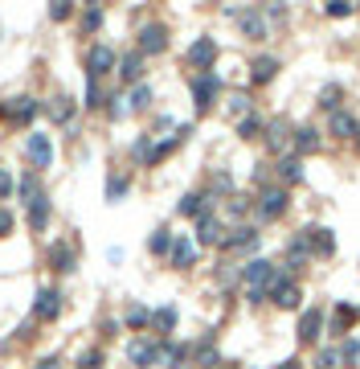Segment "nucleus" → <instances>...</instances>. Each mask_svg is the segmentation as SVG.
I'll return each instance as SVG.
<instances>
[{"label":"nucleus","instance_id":"f257e3e1","mask_svg":"<svg viewBox=\"0 0 360 369\" xmlns=\"http://www.w3.org/2000/svg\"><path fill=\"white\" fill-rule=\"evenodd\" d=\"M242 279H246L250 304H262V300L270 295V287H274V279H278V267L267 263V259H254V263H246V267H242Z\"/></svg>","mask_w":360,"mask_h":369},{"label":"nucleus","instance_id":"f03ea898","mask_svg":"<svg viewBox=\"0 0 360 369\" xmlns=\"http://www.w3.org/2000/svg\"><path fill=\"white\" fill-rule=\"evenodd\" d=\"M254 214H258L262 222H274V218H282V214H287V189H278V184H267V189L258 193V205H254Z\"/></svg>","mask_w":360,"mask_h":369},{"label":"nucleus","instance_id":"7ed1b4c3","mask_svg":"<svg viewBox=\"0 0 360 369\" xmlns=\"http://www.w3.org/2000/svg\"><path fill=\"white\" fill-rule=\"evenodd\" d=\"M225 12L237 21V29H242L250 42L267 37V12H258V8H225Z\"/></svg>","mask_w":360,"mask_h":369},{"label":"nucleus","instance_id":"20e7f679","mask_svg":"<svg viewBox=\"0 0 360 369\" xmlns=\"http://www.w3.org/2000/svg\"><path fill=\"white\" fill-rule=\"evenodd\" d=\"M217 91H222V78H217L213 70L197 74V78H192V103H197V111H209L213 98H217Z\"/></svg>","mask_w":360,"mask_h":369},{"label":"nucleus","instance_id":"39448f33","mask_svg":"<svg viewBox=\"0 0 360 369\" xmlns=\"http://www.w3.org/2000/svg\"><path fill=\"white\" fill-rule=\"evenodd\" d=\"M127 361L135 369H152L160 361V341H143V336H135L132 345H127Z\"/></svg>","mask_w":360,"mask_h":369},{"label":"nucleus","instance_id":"423d86ee","mask_svg":"<svg viewBox=\"0 0 360 369\" xmlns=\"http://www.w3.org/2000/svg\"><path fill=\"white\" fill-rule=\"evenodd\" d=\"M25 156H29L33 169H49V160H53V144H49V136L29 132V139H25Z\"/></svg>","mask_w":360,"mask_h":369},{"label":"nucleus","instance_id":"0eeeda50","mask_svg":"<svg viewBox=\"0 0 360 369\" xmlns=\"http://www.w3.org/2000/svg\"><path fill=\"white\" fill-rule=\"evenodd\" d=\"M119 62H115V49L107 46H90L87 53V78H102V74H111Z\"/></svg>","mask_w":360,"mask_h":369},{"label":"nucleus","instance_id":"6e6552de","mask_svg":"<svg viewBox=\"0 0 360 369\" xmlns=\"http://www.w3.org/2000/svg\"><path fill=\"white\" fill-rule=\"evenodd\" d=\"M213 62H217V42H213V37H201V42L188 46V66H197L201 74L213 70Z\"/></svg>","mask_w":360,"mask_h":369},{"label":"nucleus","instance_id":"1a4fd4ad","mask_svg":"<svg viewBox=\"0 0 360 369\" xmlns=\"http://www.w3.org/2000/svg\"><path fill=\"white\" fill-rule=\"evenodd\" d=\"M270 300L278 304V308H299V300H303V291H299V283L295 279H274V287H270Z\"/></svg>","mask_w":360,"mask_h":369},{"label":"nucleus","instance_id":"9d476101","mask_svg":"<svg viewBox=\"0 0 360 369\" xmlns=\"http://www.w3.org/2000/svg\"><path fill=\"white\" fill-rule=\"evenodd\" d=\"M164 49H168V29L164 25L152 21V25L139 29V53H164Z\"/></svg>","mask_w":360,"mask_h":369},{"label":"nucleus","instance_id":"9b49d317","mask_svg":"<svg viewBox=\"0 0 360 369\" xmlns=\"http://www.w3.org/2000/svg\"><path fill=\"white\" fill-rule=\"evenodd\" d=\"M262 132H267V144L274 148V152H287V148H291V139H295V128H291L287 119H270Z\"/></svg>","mask_w":360,"mask_h":369},{"label":"nucleus","instance_id":"f8f14e48","mask_svg":"<svg viewBox=\"0 0 360 369\" xmlns=\"http://www.w3.org/2000/svg\"><path fill=\"white\" fill-rule=\"evenodd\" d=\"M57 312H62V291H53V287H45V291H37L33 316H37V320H57Z\"/></svg>","mask_w":360,"mask_h":369},{"label":"nucleus","instance_id":"ddd939ff","mask_svg":"<svg viewBox=\"0 0 360 369\" xmlns=\"http://www.w3.org/2000/svg\"><path fill=\"white\" fill-rule=\"evenodd\" d=\"M225 250H250V246H258V230L254 226H237V230H229L222 238Z\"/></svg>","mask_w":360,"mask_h":369},{"label":"nucleus","instance_id":"4468645a","mask_svg":"<svg viewBox=\"0 0 360 369\" xmlns=\"http://www.w3.org/2000/svg\"><path fill=\"white\" fill-rule=\"evenodd\" d=\"M197 242H201V246H217V242H222V222H217L213 214H201V218H197Z\"/></svg>","mask_w":360,"mask_h":369},{"label":"nucleus","instance_id":"2eb2a0df","mask_svg":"<svg viewBox=\"0 0 360 369\" xmlns=\"http://www.w3.org/2000/svg\"><path fill=\"white\" fill-rule=\"evenodd\" d=\"M168 259H172V267H192V259H197V242L192 238H172V250H168Z\"/></svg>","mask_w":360,"mask_h":369},{"label":"nucleus","instance_id":"dca6fc26","mask_svg":"<svg viewBox=\"0 0 360 369\" xmlns=\"http://www.w3.org/2000/svg\"><path fill=\"white\" fill-rule=\"evenodd\" d=\"M209 201H213L209 193H184V197H180V214H184V218H201V214H213V209H209Z\"/></svg>","mask_w":360,"mask_h":369},{"label":"nucleus","instance_id":"f3484780","mask_svg":"<svg viewBox=\"0 0 360 369\" xmlns=\"http://www.w3.org/2000/svg\"><path fill=\"white\" fill-rule=\"evenodd\" d=\"M49 263H53V271H62V275H66V271H74V246H70L66 238H62V242H53V246H49Z\"/></svg>","mask_w":360,"mask_h":369},{"label":"nucleus","instance_id":"a211bd4d","mask_svg":"<svg viewBox=\"0 0 360 369\" xmlns=\"http://www.w3.org/2000/svg\"><path fill=\"white\" fill-rule=\"evenodd\" d=\"M303 238L312 242V255H332L336 250V238H332V230H323V226H307Z\"/></svg>","mask_w":360,"mask_h":369},{"label":"nucleus","instance_id":"6ab92c4d","mask_svg":"<svg viewBox=\"0 0 360 369\" xmlns=\"http://www.w3.org/2000/svg\"><path fill=\"white\" fill-rule=\"evenodd\" d=\"M327 132H332L336 139L357 136V119H352L348 111H332V115H327Z\"/></svg>","mask_w":360,"mask_h":369},{"label":"nucleus","instance_id":"aec40b11","mask_svg":"<svg viewBox=\"0 0 360 369\" xmlns=\"http://www.w3.org/2000/svg\"><path fill=\"white\" fill-rule=\"evenodd\" d=\"M319 328H323V312H319V308H307L303 320H299V341H307V345L319 341Z\"/></svg>","mask_w":360,"mask_h":369},{"label":"nucleus","instance_id":"412c9836","mask_svg":"<svg viewBox=\"0 0 360 369\" xmlns=\"http://www.w3.org/2000/svg\"><path fill=\"white\" fill-rule=\"evenodd\" d=\"M295 156H307V152H319V132L315 128H295V139H291Z\"/></svg>","mask_w":360,"mask_h":369},{"label":"nucleus","instance_id":"4be33fe9","mask_svg":"<svg viewBox=\"0 0 360 369\" xmlns=\"http://www.w3.org/2000/svg\"><path fill=\"white\" fill-rule=\"evenodd\" d=\"M119 78L132 83V87H139V78H143V53H127V58L119 62Z\"/></svg>","mask_w":360,"mask_h":369},{"label":"nucleus","instance_id":"5701e85b","mask_svg":"<svg viewBox=\"0 0 360 369\" xmlns=\"http://www.w3.org/2000/svg\"><path fill=\"white\" fill-rule=\"evenodd\" d=\"M274 74H278V58H254V66H250V78H254V83H270V78H274Z\"/></svg>","mask_w":360,"mask_h":369},{"label":"nucleus","instance_id":"b1692460","mask_svg":"<svg viewBox=\"0 0 360 369\" xmlns=\"http://www.w3.org/2000/svg\"><path fill=\"white\" fill-rule=\"evenodd\" d=\"M184 361H188V349L184 345H160V366L184 369Z\"/></svg>","mask_w":360,"mask_h":369},{"label":"nucleus","instance_id":"393cba45","mask_svg":"<svg viewBox=\"0 0 360 369\" xmlns=\"http://www.w3.org/2000/svg\"><path fill=\"white\" fill-rule=\"evenodd\" d=\"M197 366H201V369H217V366H222V357H217V345H213V336H205V341L197 345Z\"/></svg>","mask_w":360,"mask_h":369},{"label":"nucleus","instance_id":"a878e982","mask_svg":"<svg viewBox=\"0 0 360 369\" xmlns=\"http://www.w3.org/2000/svg\"><path fill=\"white\" fill-rule=\"evenodd\" d=\"M17 193H21V201H25V205H33V201H37V197H45L42 181H37V177H33V173H25V177H21V184H17Z\"/></svg>","mask_w":360,"mask_h":369},{"label":"nucleus","instance_id":"bb28decb","mask_svg":"<svg viewBox=\"0 0 360 369\" xmlns=\"http://www.w3.org/2000/svg\"><path fill=\"white\" fill-rule=\"evenodd\" d=\"M278 177L287 184L303 181V160H299V156H282V160H278Z\"/></svg>","mask_w":360,"mask_h":369},{"label":"nucleus","instance_id":"cd10ccee","mask_svg":"<svg viewBox=\"0 0 360 369\" xmlns=\"http://www.w3.org/2000/svg\"><path fill=\"white\" fill-rule=\"evenodd\" d=\"M172 238H177V234L168 230V226H160V230H152V238H147V250H152V255H168V250H172Z\"/></svg>","mask_w":360,"mask_h":369},{"label":"nucleus","instance_id":"c85d7f7f","mask_svg":"<svg viewBox=\"0 0 360 369\" xmlns=\"http://www.w3.org/2000/svg\"><path fill=\"white\" fill-rule=\"evenodd\" d=\"M4 115H8V119H33V115H37V103H33V98H12V103L4 107Z\"/></svg>","mask_w":360,"mask_h":369},{"label":"nucleus","instance_id":"c756f323","mask_svg":"<svg viewBox=\"0 0 360 369\" xmlns=\"http://www.w3.org/2000/svg\"><path fill=\"white\" fill-rule=\"evenodd\" d=\"M45 111H49V119H53V123H70V115H74V107H70V98H66V94L49 98V107H45Z\"/></svg>","mask_w":360,"mask_h":369},{"label":"nucleus","instance_id":"7c9ffc66","mask_svg":"<svg viewBox=\"0 0 360 369\" xmlns=\"http://www.w3.org/2000/svg\"><path fill=\"white\" fill-rule=\"evenodd\" d=\"M152 328H156L160 336H168V332L177 328V308L168 304V308H160V312H152Z\"/></svg>","mask_w":360,"mask_h":369},{"label":"nucleus","instance_id":"2f4dec72","mask_svg":"<svg viewBox=\"0 0 360 369\" xmlns=\"http://www.w3.org/2000/svg\"><path fill=\"white\" fill-rule=\"evenodd\" d=\"M29 226H33V230H45V226H49V197H37V201L29 205Z\"/></svg>","mask_w":360,"mask_h":369},{"label":"nucleus","instance_id":"473e14b6","mask_svg":"<svg viewBox=\"0 0 360 369\" xmlns=\"http://www.w3.org/2000/svg\"><path fill=\"white\" fill-rule=\"evenodd\" d=\"M340 87H336V83H332V87H323V91H319V107H323V111H327V115H332V111H340Z\"/></svg>","mask_w":360,"mask_h":369},{"label":"nucleus","instance_id":"72a5a7b5","mask_svg":"<svg viewBox=\"0 0 360 369\" xmlns=\"http://www.w3.org/2000/svg\"><path fill=\"white\" fill-rule=\"evenodd\" d=\"M237 136H242V139H254V136H262V119H258V115H246V119L237 123Z\"/></svg>","mask_w":360,"mask_h":369},{"label":"nucleus","instance_id":"f704fd0d","mask_svg":"<svg viewBox=\"0 0 360 369\" xmlns=\"http://www.w3.org/2000/svg\"><path fill=\"white\" fill-rule=\"evenodd\" d=\"M147 103H152V91H147L143 83H139V87H132V94H127V107H132V111H143Z\"/></svg>","mask_w":360,"mask_h":369},{"label":"nucleus","instance_id":"c9c22d12","mask_svg":"<svg viewBox=\"0 0 360 369\" xmlns=\"http://www.w3.org/2000/svg\"><path fill=\"white\" fill-rule=\"evenodd\" d=\"M107 98H102V87H98V78H87V107L94 111V107H102Z\"/></svg>","mask_w":360,"mask_h":369},{"label":"nucleus","instance_id":"e433bc0d","mask_svg":"<svg viewBox=\"0 0 360 369\" xmlns=\"http://www.w3.org/2000/svg\"><path fill=\"white\" fill-rule=\"evenodd\" d=\"M143 324H152V312L143 304H135L132 312H127V328H143Z\"/></svg>","mask_w":360,"mask_h":369},{"label":"nucleus","instance_id":"4c0bfd02","mask_svg":"<svg viewBox=\"0 0 360 369\" xmlns=\"http://www.w3.org/2000/svg\"><path fill=\"white\" fill-rule=\"evenodd\" d=\"M123 193H127V177H119V173H115V177L107 181V201H119Z\"/></svg>","mask_w":360,"mask_h":369},{"label":"nucleus","instance_id":"58836bf2","mask_svg":"<svg viewBox=\"0 0 360 369\" xmlns=\"http://www.w3.org/2000/svg\"><path fill=\"white\" fill-rule=\"evenodd\" d=\"M229 115L246 119V115H250V94H233V98H229Z\"/></svg>","mask_w":360,"mask_h":369},{"label":"nucleus","instance_id":"ea45409f","mask_svg":"<svg viewBox=\"0 0 360 369\" xmlns=\"http://www.w3.org/2000/svg\"><path fill=\"white\" fill-rule=\"evenodd\" d=\"M336 366H340V353H336V349H319L315 369H336Z\"/></svg>","mask_w":360,"mask_h":369},{"label":"nucleus","instance_id":"a19ab883","mask_svg":"<svg viewBox=\"0 0 360 369\" xmlns=\"http://www.w3.org/2000/svg\"><path fill=\"white\" fill-rule=\"evenodd\" d=\"M323 12H327V17H348V12H352V0H327Z\"/></svg>","mask_w":360,"mask_h":369},{"label":"nucleus","instance_id":"79ce46f5","mask_svg":"<svg viewBox=\"0 0 360 369\" xmlns=\"http://www.w3.org/2000/svg\"><path fill=\"white\" fill-rule=\"evenodd\" d=\"M78 369H102V349H90L78 357Z\"/></svg>","mask_w":360,"mask_h":369},{"label":"nucleus","instance_id":"37998d69","mask_svg":"<svg viewBox=\"0 0 360 369\" xmlns=\"http://www.w3.org/2000/svg\"><path fill=\"white\" fill-rule=\"evenodd\" d=\"M70 12H74V4H70V0H57V4H49V17H53V21H70Z\"/></svg>","mask_w":360,"mask_h":369},{"label":"nucleus","instance_id":"c03bdc74","mask_svg":"<svg viewBox=\"0 0 360 369\" xmlns=\"http://www.w3.org/2000/svg\"><path fill=\"white\" fill-rule=\"evenodd\" d=\"M98 25H102V8H87V17H82V29H87V33H94Z\"/></svg>","mask_w":360,"mask_h":369},{"label":"nucleus","instance_id":"a18cd8bd","mask_svg":"<svg viewBox=\"0 0 360 369\" xmlns=\"http://www.w3.org/2000/svg\"><path fill=\"white\" fill-rule=\"evenodd\" d=\"M213 189H217V193H229V197H233V181H229L225 173H217V177H213Z\"/></svg>","mask_w":360,"mask_h":369},{"label":"nucleus","instance_id":"49530a36","mask_svg":"<svg viewBox=\"0 0 360 369\" xmlns=\"http://www.w3.org/2000/svg\"><path fill=\"white\" fill-rule=\"evenodd\" d=\"M340 357H344V361H357L360 357V341H348V345L340 349Z\"/></svg>","mask_w":360,"mask_h":369},{"label":"nucleus","instance_id":"de8ad7c7","mask_svg":"<svg viewBox=\"0 0 360 369\" xmlns=\"http://www.w3.org/2000/svg\"><path fill=\"white\" fill-rule=\"evenodd\" d=\"M246 209H250V205H246V201H242V197H229V218H242V214H246Z\"/></svg>","mask_w":360,"mask_h":369},{"label":"nucleus","instance_id":"09e8293b","mask_svg":"<svg viewBox=\"0 0 360 369\" xmlns=\"http://www.w3.org/2000/svg\"><path fill=\"white\" fill-rule=\"evenodd\" d=\"M8 193H12V177H8V173H4V169H0V201H4V197H8Z\"/></svg>","mask_w":360,"mask_h":369},{"label":"nucleus","instance_id":"8fccbe9b","mask_svg":"<svg viewBox=\"0 0 360 369\" xmlns=\"http://www.w3.org/2000/svg\"><path fill=\"white\" fill-rule=\"evenodd\" d=\"M8 230H12V214H8V209H0V238H4Z\"/></svg>","mask_w":360,"mask_h":369},{"label":"nucleus","instance_id":"3c124183","mask_svg":"<svg viewBox=\"0 0 360 369\" xmlns=\"http://www.w3.org/2000/svg\"><path fill=\"white\" fill-rule=\"evenodd\" d=\"M278 369H299V357H291V361H282Z\"/></svg>","mask_w":360,"mask_h":369},{"label":"nucleus","instance_id":"603ef678","mask_svg":"<svg viewBox=\"0 0 360 369\" xmlns=\"http://www.w3.org/2000/svg\"><path fill=\"white\" fill-rule=\"evenodd\" d=\"M37 369H57V361H53V357H45V361H42Z\"/></svg>","mask_w":360,"mask_h":369},{"label":"nucleus","instance_id":"864d4df0","mask_svg":"<svg viewBox=\"0 0 360 369\" xmlns=\"http://www.w3.org/2000/svg\"><path fill=\"white\" fill-rule=\"evenodd\" d=\"M357 148H360V128H357Z\"/></svg>","mask_w":360,"mask_h":369},{"label":"nucleus","instance_id":"5fc2aeb1","mask_svg":"<svg viewBox=\"0 0 360 369\" xmlns=\"http://www.w3.org/2000/svg\"><path fill=\"white\" fill-rule=\"evenodd\" d=\"M225 369H237V361H233V366H225Z\"/></svg>","mask_w":360,"mask_h":369}]
</instances>
